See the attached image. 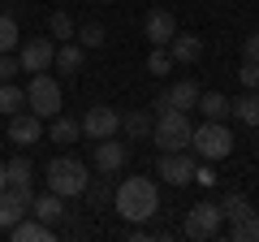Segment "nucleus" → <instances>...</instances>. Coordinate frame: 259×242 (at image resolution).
I'll use <instances>...</instances> for the list:
<instances>
[{
  "instance_id": "obj_1",
  "label": "nucleus",
  "mask_w": 259,
  "mask_h": 242,
  "mask_svg": "<svg viewBox=\"0 0 259 242\" xmlns=\"http://www.w3.org/2000/svg\"><path fill=\"white\" fill-rule=\"evenodd\" d=\"M112 208H117L121 221L130 225H147L160 212V186L151 177H125L117 190H112Z\"/></svg>"
},
{
  "instance_id": "obj_2",
  "label": "nucleus",
  "mask_w": 259,
  "mask_h": 242,
  "mask_svg": "<svg viewBox=\"0 0 259 242\" xmlns=\"http://www.w3.org/2000/svg\"><path fill=\"white\" fill-rule=\"evenodd\" d=\"M87 182H91V169L78 156H56V160H48V169H44V186L56 190L61 199H82Z\"/></svg>"
},
{
  "instance_id": "obj_3",
  "label": "nucleus",
  "mask_w": 259,
  "mask_h": 242,
  "mask_svg": "<svg viewBox=\"0 0 259 242\" xmlns=\"http://www.w3.org/2000/svg\"><path fill=\"white\" fill-rule=\"evenodd\" d=\"M190 151H194L199 160H207V165L229 160V151H233V130L225 126V121H207V117H203V126H194V134H190Z\"/></svg>"
},
{
  "instance_id": "obj_4",
  "label": "nucleus",
  "mask_w": 259,
  "mask_h": 242,
  "mask_svg": "<svg viewBox=\"0 0 259 242\" xmlns=\"http://www.w3.org/2000/svg\"><path fill=\"white\" fill-rule=\"evenodd\" d=\"M190 134H194V126H190V117H186L182 108H164V112H156V121H151V143H156L160 151L190 147Z\"/></svg>"
},
{
  "instance_id": "obj_5",
  "label": "nucleus",
  "mask_w": 259,
  "mask_h": 242,
  "mask_svg": "<svg viewBox=\"0 0 259 242\" xmlns=\"http://www.w3.org/2000/svg\"><path fill=\"white\" fill-rule=\"evenodd\" d=\"M61 83H56L52 74H30V87H26V108L35 112V117H44V121H52L56 112H61Z\"/></svg>"
},
{
  "instance_id": "obj_6",
  "label": "nucleus",
  "mask_w": 259,
  "mask_h": 242,
  "mask_svg": "<svg viewBox=\"0 0 259 242\" xmlns=\"http://www.w3.org/2000/svg\"><path fill=\"white\" fill-rule=\"evenodd\" d=\"M194 165H199V156H194L190 147H182V151H160L156 177H164L168 186H190V182H194Z\"/></svg>"
},
{
  "instance_id": "obj_7",
  "label": "nucleus",
  "mask_w": 259,
  "mask_h": 242,
  "mask_svg": "<svg viewBox=\"0 0 259 242\" xmlns=\"http://www.w3.org/2000/svg\"><path fill=\"white\" fill-rule=\"evenodd\" d=\"M221 225H225L221 204H194L190 212H186L182 233H186V238H194V242H207V238H216V233H221Z\"/></svg>"
},
{
  "instance_id": "obj_8",
  "label": "nucleus",
  "mask_w": 259,
  "mask_h": 242,
  "mask_svg": "<svg viewBox=\"0 0 259 242\" xmlns=\"http://www.w3.org/2000/svg\"><path fill=\"white\" fill-rule=\"evenodd\" d=\"M78 126H82V139H91V143L95 139H112V134L121 130V112L112 108V104H91Z\"/></svg>"
},
{
  "instance_id": "obj_9",
  "label": "nucleus",
  "mask_w": 259,
  "mask_h": 242,
  "mask_svg": "<svg viewBox=\"0 0 259 242\" xmlns=\"http://www.w3.org/2000/svg\"><path fill=\"white\" fill-rule=\"evenodd\" d=\"M91 165H95V173H121V169L130 165V147L125 143H117V134L112 139H95V151H91Z\"/></svg>"
},
{
  "instance_id": "obj_10",
  "label": "nucleus",
  "mask_w": 259,
  "mask_h": 242,
  "mask_svg": "<svg viewBox=\"0 0 259 242\" xmlns=\"http://www.w3.org/2000/svg\"><path fill=\"white\" fill-rule=\"evenodd\" d=\"M52 56H56V39H26L18 52V65L22 74H44V69H52Z\"/></svg>"
},
{
  "instance_id": "obj_11",
  "label": "nucleus",
  "mask_w": 259,
  "mask_h": 242,
  "mask_svg": "<svg viewBox=\"0 0 259 242\" xmlns=\"http://www.w3.org/2000/svg\"><path fill=\"white\" fill-rule=\"evenodd\" d=\"M9 143H18V147H35V143H44V117H35L30 108L13 112V117H9Z\"/></svg>"
},
{
  "instance_id": "obj_12",
  "label": "nucleus",
  "mask_w": 259,
  "mask_h": 242,
  "mask_svg": "<svg viewBox=\"0 0 259 242\" xmlns=\"http://www.w3.org/2000/svg\"><path fill=\"white\" fill-rule=\"evenodd\" d=\"M143 35H147L151 48H164L168 39L177 35V18H173L168 9H151L147 18H143Z\"/></svg>"
},
{
  "instance_id": "obj_13",
  "label": "nucleus",
  "mask_w": 259,
  "mask_h": 242,
  "mask_svg": "<svg viewBox=\"0 0 259 242\" xmlns=\"http://www.w3.org/2000/svg\"><path fill=\"white\" fill-rule=\"evenodd\" d=\"M164 48H168V56H173V65H194V61L203 56V39L190 35V30H186V35H173Z\"/></svg>"
},
{
  "instance_id": "obj_14",
  "label": "nucleus",
  "mask_w": 259,
  "mask_h": 242,
  "mask_svg": "<svg viewBox=\"0 0 259 242\" xmlns=\"http://www.w3.org/2000/svg\"><path fill=\"white\" fill-rule=\"evenodd\" d=\"M30 216H39L44 225H61L65 221V199L56 195V190H44V195H35V204H30Z\"/></svg>"
},
{
  "instance_id": "obj_15",
  "label": "nucleus",
  "mask_w": 259,
  "mask_h": 242,
  "mask_svg": "<svg viewBox=\"0 0 259 242\" xmlns=\"http://www.w3.org/2000/svg\"><path fill=\"white\" fill-rule=\"evenodd\" d=\"M87 61V48L78 44V39H69V44H56V56H52V69H61V74H78Z\"/></svg>"
},
{
  "instance_id": "obj_16",
  "label": "nucleus",
  "mask_w": 259,
  "mask_h": 242,
  "mask_svg": "<svg viewBox=\"0 0 259 242\" xmlns=\"http://www.w3.org/2000/svg\"><path fill=\"white\" fill-rule=\"evenodd\" d=\"M229 117H238L246 130H259V91H242L238 100H229Z\"/></svg>"
},
{
  "instance_id": "obj_17",
  "label": "nucleus",
  "mask_w": 259,
  "mask_h": 242,
  "mask_svg": "<svg viewBox=\"0 0 259 242\" xmlns=\"http://www.w3.org/2000/svg\"><path fill=\"white\" fill-rule=\"evenodd\" d=\"M9 238H13V242H48V238H52V225H44L39 216L26 212V216L9 229Z\"/></svg>"
},
{
  "instance_id": "obj_18",
  "label": "nucleus",
  "mask_w": 259,
  "mask_h": 242,
  "mask_svg": "<svg viewBox=\"0 0 259 242\" xmlns=\"http://www.w3.org/2000/svg\"><path fill=\"white\" fill-rule=\"evenodd\" d=\"M78 134H82V126H78L74 117H61V112H56L52 126H48V143H56V147H69V143H78Z\"/></svg>"
},
{
  "instance_id": "obj_19",
  "label": "nucleus",
  "mask_w": 259,
  "mask_h": 242,
  "mask_svg": "<svg viewBox=\"0 0 259 242\" xmlns=\"http://www.w3.org/2000/svg\"><path fill=\"white\" fill-rule=\"evenodd\" d=\"M194 108L203 112L207 121H225L229 117V95H221V91H199V104Z\"/></svg>"
},
{
  "instance_id": "obj_20",
  "label": "nucleus",
  "mask_w": 259,
  "mask_h": 242,
  "mask_svg": "<svg viewBox=\"0 0 259 242\" xmlns=\"http://www.w3.org/2000/svg\"><path fill=\"white\" fill-rule=\"evenodd\" d=\"M164 95H168V104H173V108H182V112H190L194 104H199V87H194L190 78H182V83L164 87Z\"/></svg>"
},
{
  "instance_id": "obj_21",
  "label": "nucleus",
  "mask_w": 259,
  "mask_h": 242,
  "mask_svg": "<svg viewBox=\"0 0 259 242\" xmlns=\"http://www.w3.org/2000/svg\"><path fill=\"white\" fill-rule=\"evenodd\" d=\"M82 199H87L91 208H108V204H112V177H108V173L91 177V182H87V190H82Z\"/></svg>"
},
{
  "instance_id": "obj_22",
  "label": "nucleus",
  "mask_w": 259,
  "mask_h": 242,
  "mask_svg": "<svg viewBox=\"0 0 259 242\" xmlns=\"http://www.w3.org/2000/svg\"><path fill=\"white\" fill-rule=\"evenodd\" d=\"M151 121H156V117H151L147 108H134V112L121 117V130H125L130 139H147V134H151Z\"/></svg>"
},
{
  "instance_id": "obj_23",
  "label": "nucleus",
  "mask_w": 259,
  "mask_h": 242,
  "mask_svg": "<svg viewBox=\"0 0 259 242\" xmlns=\"http://www.w3.org/2000/svg\"><path fill=\"white\" fill-rule=\"evenodd\" d=\"M22 216H26V208H22L9 190H0V229H5V238H9V229L22 221Z\"/></svg>"
},
{
  "instance_id": "obj_24",
  "label": "nucleus",
  "mask_w": 259,
  "mask_h": 242,
  "mask_svg": "<svg viewBox=\"0 0 259 242\" xmlns=\"http://www.w3.org/2000/svg\"><path fill=\"white\" fill-rule=\"evenodd\" d=\"M48 35H52L56 44H69V39L78 35V26H74V18H69L65 9H56L52 18H48Z\"/></svg>"
},
{
  "instance_id": "obj_25",
  "label": "nucleus",
  "mask_w": 259,
  "mask_h": 242,
  "mask_svg": "<svg viewBox=\"0 0 259 242\" xmlns=\"http://www.w3.org/2000/svg\"><path fill=\"white\" fill-rule=\"evenodd\" d=\"M22 108H26V91L13 87V83H0V112L13 117V112H22Z\"/></svg>"
},
{
  "instance_id": "obj_26",
  "label": "nucleus",
  "mask_w": 259,
  "mask_h": 242,
  "mask_svg": "<svg viewBox=\"0 0 259 242\" xmlns=\"http://www.w3.org/2000/svg\"><path fill=\"white\" fill-rule=\"evenodd\" d=\"M221 212H225V221H242V216L255 212V204H250L246 195H238V190H233V195H225V199H221Z\"/></svg>"
},
{
  "instance_id": "obj_27",
  "label": "nucleus",
  "mask_w": 259,
  "mask_h": 242,
  "mask_svg": "<svg viewBox=\"0 0 259 242\" xmlns=\"http://www.w3.org/2000/svg\"><path fill=\"white\" fill-rule=\"evenodd\" d=\"M229 238H238V242H255V238H259V216L250 212V216H242V221H229Z\"/></svg>"
},
{
  "instance_id": "obj_28",
  "label": "nucleus",
  "mask_w": 259,
  "mask_h": 242,
  "mask_svg": "<svg viewBox=\"0 0 259 242\" xmlns=\"http://www.w3.org/2000/svg\"><path fill=\"white\" fill-rule=\"evenodd\" d=\"M74 39H78L82 48H104V44H108V30H104L100 22H87V26H78Z\"/></svg>"
},
{
  "instance_id": "obj_29",
  "label": "nucleus",
  "mask_w": 259,
  "mask_h": 242,
  "mask_svg": "<svg viewBox=\"0 0 259 242\" xmlns=\"http://www.w3.org/2000/svg\"><path fill=\"white\" fill-rule=\"evenodd\" d=\"M18 18H13V13H0V52H13V48H18Z\"/></svg>"
},
{
  "instance_id": "obj_30",
  "label": "nucleus",
  "mask_w": 259,
  "mask_h": 242,
  "mask_svg": "<svg viewBox=\"0 0 259 242\" xmlns=\"http://www.w3.org/2000/svg\"><path fill=\"white\" fill-rule=\"evenodd\" d=\"M168 69H173V56H168V48H151V56H147V74H151V78H164Z\"/></svg>"
},
{
  "instance_id": "obj_31",
  "label": "nucleus",
  "mask_w": 259,
  "mask_h": 242,
  "mask_svg": "<svg viewBox=\"0 0 259 242\" xmlns=\"http://www.w3.org/2000/svg\"><path fill=\"white\" fill-rule=\"evenodd\" d=\"M30 173H35V165H30L26 156H18V160L5 165V177H9V182H30Z\"/></svg>"
},
{
  "instance_id": "obj_32",
  "label": "nucleus",
  "mask_w": 259,
  "mask_h": 242,
  "mask_svg": "<svg viewBox=\"0 0 259 242\" xmlns=\"http://www.w3.org/2000/svg\"><path fill=\"white\" fill-rule=\"evenodd\" d=\"M238 83H242V91H259V61H242Z\"/></svg>"
},
{
  "instance_id": "obj_33",
  "label": "nucleus",
  "mask_w": 259,
  "mask_h": 242,
  "mask_svg": "<svg viewBox=\"0 0 259 242\" xmlns=\"http://www.w3.org/2000/svg\"><path fill=\"white\" fill-rule=\"evenodd\" d=\"M5 190H9V195H13V199H18V204L30 212V204H35V186H30V182H9Z\"/></svg>"
},
{
  "instance_id": "obj_34",
  "label": "nucleus",
  "mask_w": 259,
  "mask_h": 242,
  "mask_svg": "<svg viewBox=\"0 0 259 242\" xmlns=\"http://www.w3.org/2000/svg\"><path fill=\"white\" fill-rule=\"evenodd\" d=\"M18 56H13V52H0V83H13V74H18Z\"/></svg>"
},
{
  "instance_id": "obj_35",
  "label": "nucleus",
  "mask_w": 259,
  "mask_h": 242,
  "mask_svg": "<svg viewBox=\"0 0 259 242\" xmlns=\"http://www.w3.org/2000/svg\"><path fill=\"white\" fill-rule=\"evenodd\" d=\"M194 182H199V186H216V169L207 165V160H199V165H194Z\"/></svg>"
},
{
  "instance_id": "obj_36",
  "label": "nucleus",
  "mask_w": 259,
  "mask_h": 242,
  "mask_svg": "<svg viewBox=\"0 0 259 242\" xmlns=\"http://www.w3.org/2000/svg\"><path fill=\"white\" fill-rule=\"evenodd\" d=\"M242 61H259V30H250L242 39Z\"/></svg>"
},
{
  "instance_id": "obj_37",
  "label": "nucleus",
  "mask_w": 259,
  "mask_h": 242,
  "mask_svg": "<svg viewBox=\"0 0 259 242\" xmlns=\"http://www.w3.org/2000/svg\"><path fill=\"white\" fill-rule=\"evenodd\" d=\"M9 186V177H5V160H0V190Z\"/></svg>"
},
{
  "instance_id": "obj_38",
  "label": "nucleus",
  "mask_w": 259,
  "mask_h": 242,
  "mask_svg": "<svg viewBox=\"0 0 259 242\" xmlns=\"http://www.w3.org/2000/svg\"><path fill=\"white\" fill-rule=\"evenodd\" d=\"M100 5H112V0H100Z\"/></svg>"
},
{
  "instance_id": "obj_39",
  "label": "nucleus",
  "mask_w": 259,
  "mask_h": 242,
  "mask_svg": "<svg viewBox=\"0 0 259 242\" xmlns=\"http://www.w3.org/2000/svg\"><path fill=\"white\" fill-rule=\"evenodd\" d=\"M0 238H5V229H0Z\"/></svg>"
}]
</instances>
